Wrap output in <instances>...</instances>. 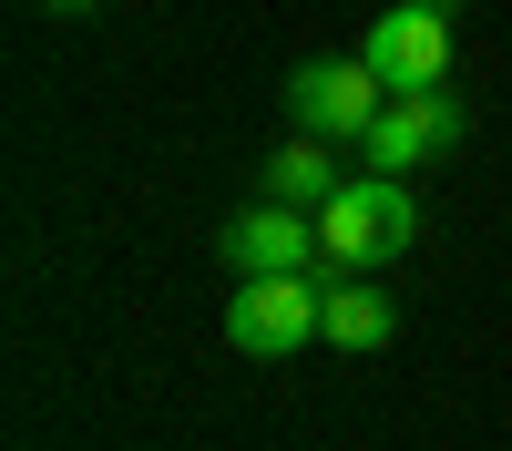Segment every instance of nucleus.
Segmentation results:
<instances>
[{
	"mask_svg": "<svg viewBox=\"0 0 512 451\" xmlns=\"http://www.w3.org/2000/svg\"><path fill=\"white\" fill-rule=\"evenodd\" d=\"M410 236H420L410 185L400 175H349L318 205V277H369V267H390Z\"/></svg>",
	"mask_w": 512,
	"mask_h": 451,
	"instance_id": "f257e3e1",
	"label": "nucleus"
},
{
	"mask_svg": "<svg viewBox=\"0 0 512 451\" xmlns=\"http://www.w3.org/2000/svg\"><path fill=\"white\" fill-rule=\"evenodd\" d=\"M359 62L390 82V93H441L451 62H461V0H390L369 21Z\"/></svg>",
	"mask_w": 512,
	"mask_h": 451,
	"instance_id": "f03ea898",
	"label": "nucleus"
},
{
	"mask_svg": "<svg viewBox=\"0 0 512 451\" xmlns=\"http://www.w3.org/2000/svg\"><path fill=\"white\" fill-rule=\"evenodd\" d=\"M328 328V277H236L226 287V349L236 359H287Z\"/></svg>",
	"mask_w": 512,
	"mask_h": 451,
	"instance_id": "7ed1b4c3",
	"label": "nucleus"
},
{
	"mask_svg": "<svg viewBox=\"0 0 512 451\" xmlns=\"http://www.w3.org/2000/svg\"><path fill=\"white\" fill-rule=\"evenodd\" d=\"M379 103H390V82L359 52H318V62L287 72V113H297V134H318V144H359L379 123Z\"/></svg>",
	"mask_w": 512,
	"mask_h": 451,
	"instance_id": "20e7f679",
	"label": "nucleus"
},
{
	"mask_svg": "<svg viewBox=\"0 0 512 451\" xmlns=\"http://www.w3.org/2000/svg\"><path fill=\"white\" fill-rule=\"evenodd\" d=\"M451 144H472V103L451 93H390L379 103V123L359 134V154H369V175H420L431 154H451Z\"/></svg>",
	"mask_w": 512,
	"mask_h": 451,
	"instance_id": "39448f33",
	"label": "nucleus"
},
{
	"mask_svg": "<svg viewBox=\"0 0 512 451\" xmlns=\"http://www.w3.org/2000/svg\"><path fill=\"white\" fill-rule=\"evenodd\" d=\"M216 257H226V277H308L318 267V216H308V205L256 195L246 216H226Z\"/></svg>",
	"mask_w": 512,
	"mask_h": 451,
	"instance_id": "423d86ee",
	"label": "nucleus"
},
{
	"mask_svg": "<svg viewBox=\"0 0 512 451\" xmlns=\"http://www.w3.org/2000/svg\"><path fill=\"white\" fill-rule=\"evenodd\" d=\"M390 328H400L390 287H369V277H328V328H318L328 349H390Z\"/></svg>",
	"mask_w": 512,
	"mask_h": 451,
	"instance_id": "0eeeda50",
	"label": "nucleus"
},
{
	"mask_svg": "<svg viewBox=\"0 0 512 451\" xmlns=\"http://www.w3.org/2000/svg\"><path fill=\"white\" fill-rule=\"evenodd\" d=\"M338 185H349V175H338V144H318V134H297V144L267 154V195L277 205H308V216H318Z\"/></svg>",
	"mask_w": 512,
	"mask_h": 451,
	"instance_id": "6e6552de",
	"label": "nucleus"
},
{
	"mask_svg": "<svg viewBox=\"0 0 512 451\" xmlns=\"http://www.w3.org/2000/svg\"><path fill=\"white\" fill-rule=\"evenodd\" d=\"M41 11H62V21H82V11H103V0H41Z\"/></svg>",
	"mask_w": 512,
	"mask_h": 451,
	"instance_id": "1a4fd4ad",
	"label": "nucleus"
}]
</instances>
